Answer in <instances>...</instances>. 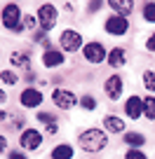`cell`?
<instances>
[{"mask_svg":"<svg viewBox=\"0 0 155 159\" xmlns=\"http://www.w3.org/2000/svg\"><path fill=\"white\" fill-rule=\"evenodd\" d=\"M78 143H80V148L85 150V152L96 154V152H101L104 148H108V134H106L104 129L90 126V129H85L80 136H78Z\"/></svg>","mask_w":155,"mask_h":159,"instance_id":"obj_1","label":"cell"},{"mask_svg":"<svg viewBox=\"0 0 155 159\" xmlns=\"http://www.w3.org/2000/svg\"><path fill=\"white\" fill-rule=\"evenodd\" d=\"M21 24H24V14H21L19 2H5L2 5V26L7 30L21 33Z\"/></svg>","mask_w":155,"mask_h":159,"instance_id":"obj_2","label":"cell"},{"mask_svg":"<svg viewBox=\"0 0 155 159\" xmlns=\"http://www.w3.org/2000/svg\"><path fill=\"white\" fill-rule=\"evenodd\" d=\"M35 16H38L40 30L50 33V30L56 26V21H59V7H56L54 2H42V5L38 7V12H35Z\"/></svg>","mask_w":155,"mask_h":159,"instance_id":"obj_3","label":"cell"},{"mask_svg":"<svg viewBox=\"0 0 155 159\" xmlns=\"http://www.w3.org/2000/svg\"><path fill=\"white\" fill-rule=\"evenodd\" d=\"M59 45H61V52H66V54H75L78 49H82V35L80 30L75 28H64L59 35Z\"/></svg>","mask_w":155,"mask_h":159,"instance_id":"obj_4","label":"cell"},{"mask_svg":"<svg viewBox=\"0 0 155 159\" xmlns=\"http://www.w3.org/2000/svg\"><path fill=\"white\" fill-rule=\"evenodd\" d=\"M82 59L87 61V63H104V61H108V52H106V47L101 45V42H96V40H92V42H87L85 47H82Z\"/></svg>","mask_w":155,"mask_h":159,"instance_id":"obj_5","label":"cell"},{"mask_svg":"<svg viewBox=\"0 0 155 159\" xmlns=\"http://www.w3.org/2000/svg\"><path fill=\"white\" fill-rule=\"evenodd\" d=\"M52 103H54L56 108H61V110H70V108H75V105L80 103V98L75 96V91L66 89V87H56V89L52 91Z\"/></svg>","mask_w":155,"mask_h":159,"instance_id":"obj_6","label":"cell"},{"mask_svg":"<svg viewBox=\"0 0 155 159\" xmlns=\"http://www.w3.org/2000/svg\"><path fill=\"white\" fill-rule=\"evenodd\" d=\"M104 30L108 35H113V38H122V35H127V30H129V19H127V16L110 14L108 19L104 21Z\"/></svg>","mask_w":155,"mask_h":159,"instance_id":"obj_7","label":"cell"},{"mask_svg":"<svg viewBox=\"0 0 155 159\" xmlns=\"http://www.w3.org/2000/svg\"><path fill=\"white\" fill-rule=\"evenodd\" d=\"M122 91H125V80H122L120 73H113L110 77H106V82H104V94L108 96L110 101H120V98H122Z\"/></svg>","mask_w":155,"mask_h":159,"instance_id":"obj_8","label":"cell"},{"mask_svg":"<svg viewBox=\"0 0 155 159\" xmlns=\"http://www.w3.org/2000/svg\"><path fill=\"white\" fill-rule=\"evenodd\" d=\"M19 145L26 152H38L42 148V134L38 129H24L19 136Z\"/></svg>","mask_w":155,"mask_h":159,"instance_id":"obj_9","label":"cell"},{"mask_svg":"<svg viewBox=\"0 0 155 159\" xmlns=\"http://www.w3.org/2000/svg\"><path fill=\"white\" fill-rule=\"evenodd\" d=\"M42 101H45V96H42L40 89H35V87H26L19 94V105L21 108H40Z\"/></svg>","mask_w":155,"mask_h":159,"instance_id":"obj_10","label":"cell"},{"mask_svg":"<svg viewBox=\"0 0 155 159\" xmlns=\"http://www.w3.org/2000/svg\"><path fill=\"white\" fill-rule=\"evenodd\" d=\"M125 115L129 119H139V117H143V98L141 96H129V98L125 101Z\"/></svg>","mask_w":155,"mask_h":159,"instance_id":"obj_11","label":"cell"},{"mask_svg":"<svg viewBox=\"0 0 155 159\" xmlns=\"http://www.w3.org/2000/svg\"><path fill=\"white\" fill-rule=\"evenodd\" d=\"M101 124H104L106 134H127V126H125V119L118 117V115H106L104 119H101Z\"/></svg>","mask_w":155,"mask_h":159,"instance_id":"obj_12","label":"cell"},{"mask_svg":"<svg viewBox=\"0 0 155 159\" xmlns=\"http://www.w3.org/2000/svg\"><path fill=\"white\" fill-rule=\"evenodd\" d=\"M66 63V54L64 52H56V49H50L42 54V66L45 68H59V66Z\"/></svg>","mask_w":155,"mask_h":159,"instance_id":"obj_13","label":"cell"},{"mask_svg":"<svg viewBox=\"0 0 155 159\" xmlns=\"http://www.w3.org/2000/svg\"><path fill=\"white\" fill-rule=\"evenodd\" d=\"M106 63L110 66V68H122V66L127 63V52L122 49V47H113V49L108 52V61Z\"/></svg>","mask_w":155,"mask_h":159,"instance_id":"obj_14","label":"cell"},{"mask_svg":"<svg viewBox=\"0 0 155 159\" xmlns=\"http://www.w3.org/2000/svg\"><path fill=\"white\" fill-rule=\"evenodd\" d=\"M108 7L118 16H129L132 10H134V2L132 0H108Z\"/></svg>","mask_w":155,"mask_h":159,"instance_id":"obj_15","label":"cell"},{"mask_svg":"<svg viewBox=\"0 0 155 159\" xmlns=\"http://www.w3.org/2000/svg\"><path fill=\"white\" fill-rule=\"evenodd\" d=\"M122 140H125L132 150H139V148H143V145H146V136L139 134V131H127V134L122 136Z\"/></svg>","mask_w":155,"mask_h":159,"instance_id":"obj_16","label":"cell"},{"mask_svg":"<svg viewBox=\"0 0 155 159\" xmlns=\"http://www.w3.org/2000/svg\"><path fill=\"white\" fill-rule=\"evenodd\" d=\"M50 159H73V148L68 143H59L52 148L50 152Z\"/></svg>","mask_w":155,"mask_h":159,"instance_id":"obj_17","label":"cell"},{"mask_svg":"<svg viewBox=\"0 0 155 159\" xmlns=\"http://www.w3.org/2000/svg\"><path fill=\"white\" fill-rule=\"evenodd\" d=\"M10 63H12V68H26V66H31V54H26V52H12Z\"/></svg>","mask_w":155,"mask_h":159,"instance_id":"obj_18","label":"cell"},{"mask_svg":"<svg viewBox=\"0 0 155 159\" xmlns=\"http://www.w3.org/2000/svg\"><path fill=\"white\" fill-rule=\"evenodd\" d=\"M141 84H143V89L146 91H150V96L155 94V70H143L141 73Z\"/></svg>","mask_w":155,"mask_h":159,"instance_id":"obj_19","label":"cell"},{"mask_svg":"<svg viewBox=\"0 0 155 159\" xmlns=\"http://www.w3.org/2000/svg\"><path fill=\"white\" fill-rule=\"evenodd\" d=\"M141 19L146 24H155V2H143L141 5Z\"/></svg>","mask_w":155,"mask_h":159,"instance_id":"obj_20","label":"cell"},{"mask_svg":"<svg viewBox=\"0 0 155 159\" xmlns=\"http://www.w3.org/2000/svg\"><path fill=\"white\" fill-rule=\"evenodd\" d=\"M143 117L155 119V96H146L143 98Z\"/></svg>","mask_w":155,"mask_h":159,"instance_id":"obj_21","label":"cell"},{"mask_svg":"<svg viewBox=\"0 0 155 159\" xmlns=\"http://www.w3.org/2000/svg\"><path fill=\"white\" fill-rule=\"evenodd\" d=\"M80 108L87 110V112H94V110H96V98H94L92 94H85V96L80 98Z\"/></svg>","mask_w":155,"mask_h":159,"instance_id":"obj_22","label":"cell"},{"mask_svg":"<svg viewBox=\"0 0 155 159\" xmlns=\"http://www.w3.org/2000/svg\"><path fill=\"white\" fill-rule=\"evenodd\" d=\"M0 77H2V84H5V87H14L17 84V82H19V75H17V73H12V70H2V73H0Z\"/></svg>","mask_w":155,"mask_h":159,"instance_id":"obj_23","label":"cell"},{"mask_svg":"<svg viewBox=\"0 0 155 159\" xmlns=\"http://www.w3.org/2000/svg\"><path fill=\"white\" fill-rule=\"evenodd\" d=\"M35 24H38V16H31V14H24V24H21V33L24 30H33Z\"/></svg>","mask_w":155,"mask_h":159,"instance_id":"obj_24","label":"cell"},{"mask_svg":"<svg viewBox=\"0 0 155 159\" xmlns=\"http://www.w3.org/2000/svg\"><path fill=\"white\" fill-rule=\"evenodd\" d=\"M125 159H148V154L143 152V150H127L125 152Z\"/></svg>","mask_w":155,"mask_h":159,"instance_id":"obj_25","label":"cell"},{"mask_svg":"<svg viewBox=\"0 0 155 159\" xmlns=\"http://www.w3.org/2000/svg\"><path fill=\"white\" fill-rule=\"evenodd\" d=\"M38 119H40V122H45V126H47V124H54V122H56V117H54L52 112H38Z\"/></svg>","mask_w":155,"mask_h":159,"instance_id":"obj_26","label":"cell"},{"mask_svg":"<svg viewBox=\"0 0 155 159\" xmlns=\"http://www.w3.org/2000/svg\"><path fill=\"white\" fill-rule=\"evenodd\" d=\"M146 52H150V54H155V30L148 35V40H146Z\"/></svg>","mask_w":155,"mask_h":159,"instance_id":"obj_27","label":"cell"},{"mask_svg":"<svg viewBox=\"0 0 155 159\" xmlns=\"http://www.w3.org/2000/svg\"><path fill=\"white\" fill-rule=\"evenodd\" d=\"M7 159H28V157H26V152H19V150H12V152H7Z\"/></svg>","mask_w":155,"mask_h":159,"instance_id":"obj_28","label":"cell"},{"mask_svg":"<svg viewBox=\"0 0 155 159\" xmlns=\"http://www.w3.org/2000/svg\"><path fill=\"white\" fill-rule=\"evenodd\" d=\"M45 134H50V136L59 134V124H56V122H54V124H47V126H45Z\"/></svg>","mask_w":155,"mask_h":159,"instance_id":"obj_29","label":"cell"},{"mask_svg":"<svg viewBox=\"0 0 155 159\" xmlns=\"http://www.w3.org/2000/svg\"><path fill=\"white\" fill-rule=\"evenodd\" d=\"M104 5H106V2H90V5H87V12H99Z\"/></svg>","mask_w":155,"mask_h":159,"instance_id":"obj_30","label":"cell"}]
</instances>
